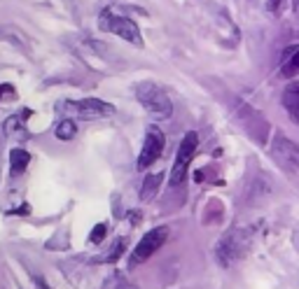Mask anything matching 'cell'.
Masks as SVG:
<instances>
[{"label": "cell", "mask_w": 299, "mask_h": 289, "mask_svg": "<svg viewBox=\"0 0 299 289\" xmlns=\"http://www.w3.org/2000/svg\"><path fill=\"white\" fill-rule=\"evenodd\" d=\"M17 98V91L12 84H0V100H14Z\"/></svg>", "instance_id": "2e32d148"}, {"label": "cell", "mask_w": 299, "mask_h": 289, "mask_svg": "<svg viewBox=\"0 0 299 289\" xmlns=\"http://www.w3.org/2000/svg\"><path fill=\"white\" fill-rule=\"evenodd\" d=\"M278 2H280V0H269V12H278Z\"/></svg>", "instance_id": "d6986e66"}, {"label": "cell", "mask_w": 299, "mask_h": 289, "mask_svg": "<svg viewBox=\"0 0 299 289\" xmlns=\"http://www.w3.org/2000/svg\"><path fill=\"white\" fill-rule=\"evenodd\" d=\"M161 180H164L161 173H152V175H148L145 182H143V187H140V198H143V201H152V198L157 196V189H159Z\"/></svg>", "instance_id": "8fae6325"}, {"label": "cell", "mask_w": 299, "mask_h": 289, "mask_svg": "<svg viewBox=\"0 0 299 289\" xmlns=\"http://www.w3.org/2000/svg\"><path fill=\"white\" fill-rule=\"evenodd\" d=\"M196 147H199V135H196L194 131L185 133L180 147H178V154H175V163H173V168H171V187H178V184L185 182L187 168H190V163H192V159H194Z\"/></svg>", "instance_id": "5b68a950"}, {"label": "cell", "mask_w": 299, "mask_h": 289, "mask_svg": "<svg viewBox=\"0 0 299 289\" xmlns=\"http://www.w3.org/2000/svg\"><path fill=\"white\" fill-rule=\"evenodd\" d=\"M64 112L73 115V117L80 119H103L115 115V107L101 100V98H82V100H70V103H64L61 105Z\"/></svg>", "instance_id": "8992f818"}, {"label": "cell", "mask_w": 299, "mask_h": 289, "mask_svg": "<svg viewBox=\"0 0 299 289\" xmlns=\"http://www.w3.org/2000/svg\"><path fill=\"white\" fill-rule=\"evenodd\" d=\"M98 28L103 33H112V35H119L122 40L136 44V47H143V35H140L138 23L128 17H122L117 12L106 10L101 17H98Z\"/></svg>", "instance_id": "7a4b0ae2"}, {"label": "cell", "mask_w": 299, "mask_h": 289, "mask_svg": "<svg viewBox=\"0 0 299 289\" xmlns=\"http://www.w3.org/2000/svg\"><path fill=\"white\" fill-rule=\"evenodd\" d=\"M292 245H295V250H297V254H299V231L292 233Z\"/></svg>", "instance_id": "ac0fdd59"}, {"label": "cell", "mask_w": 299, "mask_h": 289, "mask_svg": "<svg viewBox=\"0 0 299 289\" xmlns=\"http://www.w3.org/2000/svg\"><path fill=\"white\" fill-rule=\"evenodd\" d=\"M54 133H56L59 140H73L75 133H77V126H75L73 119H64V121L56 124V131H54Z\"/></svg>", "instance_id": "7c38bea8"}, {"label": "cell", "mask_w": 299, "mask_h": 289, "mask_svg": "<svg viewBox=\"0 0 299 289\" xmlns=\"http://www.w3.org/2000/svg\"><path fill=\"white\" fill-rule=\"evenodd\" d=\"M248 245H250V238H248L246 231L243 229H232L215 245V257H217V261L222 266H232L234 261L246 257Z\"/></svg>", "instance_id": "3957f363"}, {"label": "cell", "mask_w": 299, "mask_h": 289, "mask_svg": "<svg viewBox=\"0 0 299 289\" xmlns=\"http://www.w3.org/2000/svg\"><path fill=\"white\" fill-rule=\"evenodd\" d=\"M271 154L274 159L290 173H299V145L285 138L283 133H276L271 140Z\"/></svg>", "instance_id": "52a82bcc"}, {"label": "cell", "mask_w": 299, "mask_h": 289, "mask_svg": "<svg viewBox=\"0 0 299 289\" xmlns=\"http://www.w3.org/2000/svg\"><path fill=\"white\" fill-rule=\"evenodd\" d=\"M127 252V240L124 238H119L117 243H115V247H110V252H107V257H106V261H117L122 254Z\"/></svg>", "instance_id": "4fadbf2b"}, {"label": "cell", "mask_w": 299, "mask_h": 289, "mask_svg": "<svg viewBox=\"0 0 299 289\" xmlns=\"http://www.w3.org/2000/svg\"><path fill=\"white\" fill-rule=\"evenodd\" d=\"M292 10L299 14V0H292Z\"/></svg>", "instance_id": "ffe728a7"}, {"label": "cell", "mask_w": 299, "mask_h": 289, "mask_svg": "<svg viewBox=\"0 0 299 289\" xmlns=\"http://www.w3.org/2000/svg\"><path fill=\"white\" fill-rule=\"evenodd\" d=\"M106 231H107L106 224H96L91 229V233H89V240H91V243H101V240L106 238Z\"/></svg>", "instance_id": "9a60e30c"}, {"label": "cell", "mask_w": 299, "mask_h": 289, "mask_svg": "<svg viewBox=\"0 0 299 289\" xmlns=\"http://www.w3.org/2000/svg\"><path fill=\"white\" fill-rule=\"evenodd\" d=\"M290 70H299V47L295 49V54L290 56Z\"/></svg>", "instance_id": "e0dca14e"}, {"label": "cell", "mask_w": 299, "mask_h": 289, "mask_svg": "<svg viewBox=\"0 0 299 289\" xmlns=\"http://www.w3.org/2000/svg\"><path fill=\"white\" fill-rule=\"evenodd\" d=\"M38 287H40V289H49V287H47V285L43 282V280H38Z\"/></svg>", "instance_id": "44dd1931"}, {"label": "cell", "mask_w": 299, "mask_h": 289, "mask_svg": "<svg viewBox=\"0 0 299 289\" xmlns=\"http://www.w3.org/2000/svg\"><path fill=\"white\" fill-rule=\"evenodd\" d=\"M136 98L154 119H169L173 115V103L169 94L154 82H140L136 86Z\"/></svg>", "instance_id": "6da1fadb"}, {"label": "cell", "mask_w": 299, "mask_h": 289, "mask_svg": "<svg viewBox=\"0 0 299 289\" xmlns=\"http://www.w3.org/2000/svg\"><path fill=\"white\" fill-rule=\"evenodd\" d=\"M164 145H166V138L157 126H150L148 133H145V142H143V150H140L138 156V171H145L150 168L154 161L161 156L164 152Z\"/></svg>", "instance_id": "ba28073f"}, {"label": "cell", "mask_w": 299, "mask_h": 289, "mask_svg": "<svg viewBox=\"0 0 299 289\" xmlns=\"http://www.w3.org/2000/svg\"><path fill=\"white\" fill-rule=\"evenodd\" d=\"M14 131L23 133V117H19V115H17V117H10L7 121H5V133H7V135H12Z\"/></svg>", "instance_id": "5bb4252c"}, {"label": "cell", "mask_w": 299, "mask_h": 289, "mask_svg": "<svg viewBox=\"0 0 299 289\" xmlns=\"http://www.w3.org/2000/svg\"><path fill=\"white\" fill-rule=\"evenodd\" d=\"M283 107L290 115V119L299 126V82H290L285 89H283Z\"/></svg>", "instance_id": "9c48e42d"}, {"label": "cell", "mask_w": 299, "mask_h": 289, "mask_svg": "<svg viewBox=\"0 0 299 289\" xmlns=\"http://www.w3.org/2000/svg\"><path fill=\"white\" fill-rule=\"evenodd\" d=\"M169 240V226H157V229H150L145 236L138 240V245L133 247L131 257H128V266H140L143 261H148L164 243Z\"/></svg>", "instance_id": "277c9868"}, {"label": "cell", "mask_w": 299, "mask_h": 289, "mask_svg": "<svg viewBox=\"0 0 299 289\" xmlns=\"http://www.w3.org/2000/svg\"><path fill=\"white\" fill-rule=\"evenodd\" d=\"M28 161H31V154L26 150H19L14 147L10 152V168H12V175H21L26 168H28Z\"/></svg>", "instance_id": "30bf717a"}]
</instances>
